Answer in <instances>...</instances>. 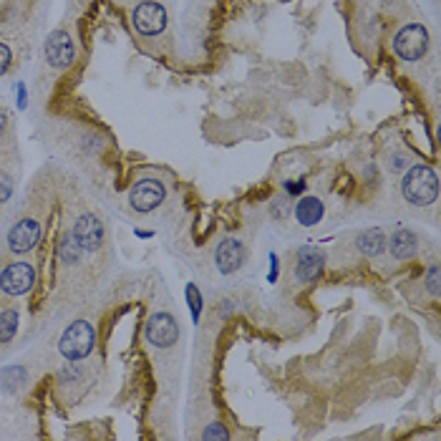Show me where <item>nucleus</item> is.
Instances as JSON below:
<instances>
[{"instance_id":"nucleus-1","label":"nucleus","mask_w":441,"mask_h":441,"mask_svg":"<svg viewBox=\"0 0 441 441\" xmlns=\"http://www.w3.org/2000/svg\"><path fill=\"white\" fill-rule=\"evenodd\" d=\"M401 192L406 202L416 204V207H429L439 194V179H436L434 169L424 164H416L403 174Z\"/></svg>"},{"instance_id":"nucleus-2","label":"nucleus","mask_w":441,"mask_h":441,"mask_svg":"<svg viewBox=\"0 0 441 441\" xmlns=\"http://www.w3.org/2000/svg\"><path fill=\"white\" fill-rule=\"evenodd\" d=\"M96 343V333L94 326L86 323V320H76L66 328V333L61 336V343H58V351H61L63 358L68 361H81L86 358L88 353L94 351Z\"/></svg>"},{"instance_id":"nucleus-3","label":"nucleus","mask_w":441,"mask_h":441,"mask_svg":"<svg viewBox=\"0 0 441 441\" xmlns=\"http://www.w3.org/2000/svg\"><path fill=\"white\" fill-rule=\"evenodd\" d=\"M429 51V31L421 23H408L393 36V53L401 61H421Z\"/></svg>"},{"instance_id":"nucleus-4","label":"nucleus","mask_w":441,"mask_h":441,"mask_svg":"<svg viewBox=\"0 0 441 441\" xmlns=\"http://www.w3.org/2000/svg\"><path fill=\"white\" fill-rule=\"evenodd\" d=\"M36 285V270L28 262H11L6 270L0 272V290L13 298L28 295Z\"/></svg>"},{"instance_id":"nucleus-5","label":"nucleus","mask_w":441,"mask_h":441,"mask_svg":"<svg viewBox=\"0 0 441 441\" xmlns=\"http://www.w3.org/2000/svg\"><path fill=\"white\" fill-rule=\"evenodd\" d=\"M132 23L139 36H159L166 28V8L159 3H139L132 13Z\"/></svg>"},{"instance_id":"nucleus-6","label":"nucleus","mask_w":441,"mask_h":441,"mask_svg":"<svg viewBox=\"0 0 441 441\" xmlns=\"http://www.w3.org/2000/svg\"><path fill=\"white\" fill-rule=\"evenodd\" d=\"M166 199V189L159 179H139L129 192V202L137 212H154Z\"/></svg>"},{"instance_id":"nucleus-7","label":"nucleus","mask_w":441,"mask_h":441,"mask_svg":"<svg viewBox=\"0 0 441 441\" xmlns=\"http://www.w3.org/2000/svg\"><path fill=\"white\" fill-rule=\"evenodd\" d=\"M46 61H48V66L58 68V71H63V68H68L76 61V46H73L71 36L66 31H61V28L53 31L48 36V41H46Z\"/></svg>"},{"instance_id":"nucleus-8","label":"nucleus","mask_w":441,"mask_h":441,"mask_svg":"<svg viewBox=\"0 0 441 441\" xmlns=\"http://www.w3.org/2000/svg\"><path fill=\"white\" fill-rule=\"evenodd\" d=\"M147 341L156 348H171L179 341V326L174 315L169 313H154L147 320Z\"/></svg>"},{"instance_id":"nucleus-9","label":"nucleus","mask_w":441,"mask_h":441,"mask_svg":"<svg viewBox=\"0 0 441 441\" xmlns=\"http://www.w3.org/2000/svg\"><path fill=\"white\" fill-rule=\"evenodd\" d=\"M41 222L33 220V217H28V220H21L11 227L8 232V250L16 255H26L38 245L41 240Z\"/></svg>"},{"instance_id":"nucleus-10","label":"nucleus","mask_w":441,"mask_h":441,"mask_svg":"<svg viewBox=\"0 0 441 441\" xmlns=\"http://www.w3.org/2000/svg\"><path fill=\"white\" fill-rule=\"evenodd\" d=\"M73 240L81 245L83 253H96L104 245V225L96 215H81L73 222Z\"/></svg>"},{"instance_id":"nucleus-11","label":"nucleus","mask_w":441,"mask_h":441,"mask_svg":"<svg viewBox=\"0 0 441 441\" xmlns=\"http://www.w3.org/2000/svg\"><path fill=\"white\" fill-rule=\"evenodd\" d=\"M248 260V250L240 240L235 238H225L215 250V262H217V270L222 275H232V272H238L240 267L245 265Z\"/></svg>"},{"instance_id":"nucleus-12","label":"nucleus","mask_w":441,"mask_h":441,"mask_svg":"<svg viewBox=\"0 0 441 441\" xmlns=\"http://www.w3.org/2000/svg\"><path fill=\"white\" fill-rule=\"evenodd\" d=\"M323 267H326L323 250L313 248V245H305L298 253V260H295V277H298V282H313L323 275Z\"/></svg>"},{"instance_id":"nucleus-13","label":"nucleus","mask_w":441,"mask_h":441,"mask_svg":"<svg viewBox=\"0 0 441 441\" xmlns=\"http://www.w3.org/2000/svg\"><path fill=\"white\" fill-rule=\"evenodd\" d=\"M386 245L391 248V255L396 260H411L419 253V238L411 230H396Z\"/></svg>"},{"instance_id":"nucleus-14","label":"nucleus","mask_w":441,"mask_h":441,"mask_svg":"<svg viewBox=\"0 0 441 441\" xmlns=\"http://www.w3.org/2000/svg\"><path fill=\"white\" fill-rule=\"evenodd\" d=\"M386 235H383V230H378V227H368V230H363L356 238V248L361 250V255H366V257H378V255H383V250H386Z\"/></svg>"},{"instance_id":"nucleus-15","label":"nucleus","mask_w":441,"mask_h":441,"mask_svg":"<svg viewBox=\"0 0 441 441\" xmlns=\"http://www.w3.org/2000/svg\"><path fill=\"white\" fill-rule=\"evenodd\" d=\"M326 215V204L320 202L318 197H303L298 204H295V217L303 227H313L318 225Z\"/></svg>"},{"instance_id":"nucleus-16","label":"nucleus","mask_w":441,"mask_h":441,"mask_svg":"<svg viewBox=\"0 0 441 441\" xmlns=\"http://www.w3.org/2000/svg\"><path fill=\"white\" fill-rule=\"evenodd\" d=\"M81 255H83L81 245L73 240L71 232H68V235H63L61 243H58V257H61V262L63 265H76L78 260H81Z\"/></svg>"},{"instance_id":"nucleus-17","label":"nucleus","mask_w":441,"mask_h":441,"mask_svg":"<svg viewBox=\"0 0 441 441\" xmlns=\"http://www.w3.org/2000/svg\"><path fill=\"white\" fill-rule=\"evenodd\" d=\"M18 323H21L18 310H3L0 313V343H11L16 338Z\"/></svg>"},{"instance_id":"nucleus-18","label":"nucleus","mask_w":441,"mask_h":441,"mask_svg":"<svg viewBox=\"0 0 441 441\" xmlns=\"http://www.w3.org/2000/svg\"><path fill=\"white\" fill-rule=\"evenodd\" d=\"M292 210V202H290V194H282V197H275L270 204V215L275 217V220H285L287 215H290Z\"/></svg>"},{"instance_id":"nucleus-19","label":"nucleus","mask_w":441,"mask_h":441,"mask_svg":"<svg viewBox=\"0 0 441 441\" xmlns=\"http://www.w3.org/2000/svg\"><path fill=\"white\" fill-rule=\"evenodd\" d=\"M187 298H189V305H192V318L197 320L199 318V305H202V295H199V290L194 285L187 287Z\"/></svg>"},{"instance_id":"nucleus-20","label":"nucleus","mask_w":441,"mask_h":441,"mask_svg":"<svg viewBox=\"0 0 441 441\" xmlns=\"http://www.w3.org/2000/svg\"><path fill=\"white\" fill-rule=\"evenodd\" d=\"M11 61H13L11 48H8V46L0 41V76H6V73H8V68H11Z\"/></svg>"},{"instance_id":"nucleus-21","label":"nucleus","mask_w":441,"mask_h":441,"mask_svg":"<svg viewBox=\"0 0 441 441\" xmlns=\"http://www.w3.org/2000/svg\"><path fill=\"white\" fill-rule=\"evenodd\" d=\"M426 290L431 292V295H439V267H429V275H426Z\"/></svg>"},{"instance_id":"nucleus-22","label":"nucleus","mask_w":441,"mask_h":441,"mask_svg":"<svg viewBox=\"0 0 441 441\" xmlns=\"http://www.w3.org/2000/svg\"><path fill=\"white\" fill-rule=\"evenodd\" d=\"M13 194V179L8 174H0V204L8 202Z\"/></svg>"},{"instance_id":"nucleus-23","label":"nucleus","mask_w":441,"mask_h":441,"mask_svg":"<svg viewBox=\"0 0 441 441\" xmlns=\"http://www.w3.org/2000/svg\"><path fill=\"white\" fill-rule=\"evenodd\" d=\"M204 439H227V431L222 426H210L204 431Z\"/></svg>"},{"instance_id":"nucleus-24","label":"nucleus","mask_w":441,"mask_h":441,"mask_svg":"<svg viewBox=\"0 0 441 441\" xmlns=\"http://www.w3.org/2000/svg\"><path fill=\"white\" fill-rule=\"evenodd\" d=\"M285 192L290 194V197H292V194H303L305 192V182H287L285 184Z\"/></svg>"},{"instance_id":"nucleus-25","label":"nucleus","mask_w":441,"mask_h":441,"mask_svg":"<svg viewBox=\"0 0 441 441\" xmlns=\"http://www.w3.org/2000/svg\"><path fill=\"white\" fill-rule=\"evenodd\" d=\"M406 166H408L406 156H401V154L393 156V161H391V169H393V171H401V169H406Z\"/></svg>"},{"instance_id":"nucleus-26","label":"nucleus","mask_w":441,"mask_h":441,"mask_svg":"<svg viewBox=\"0 0 441 441\" xmlns=\"http://www.w3.org/2000/svg\"><path fill=\"white\" fill-rule=\"evenodd\" d=\"M16 91H18V106H21V109H26V104H28V94H26V86H23V83H18V88H16Z\"/></svg>"},{"instance_id":"nucleus-27","label":"nucleus","mask_w":441,"mask_h":441,"mask_svg":"<svg viewBox=\"0 0 441 441\" xmlns=\"http://www.w3.org/2000/svg\"><path fill=\"white\" fill-rule=\"evenodd\" d=\"M6 129H8V114L6 109H0V137L6 134Z\"/></svg>"},{"instance_id":"nucleus-28","label":"nucleus","mask_w":441,"mask_h":441,"mask_svg":"<svg viewBox=\"0 0 441 441\" xmlns=\"http://www.w3.org/2000/svg\"><path fill=\"white\" fill-rule=\"evenodd\" d=\"M270 262H272V267H270V282H275V277H277V255H270Z\"/></svg>"}]
</instances>
